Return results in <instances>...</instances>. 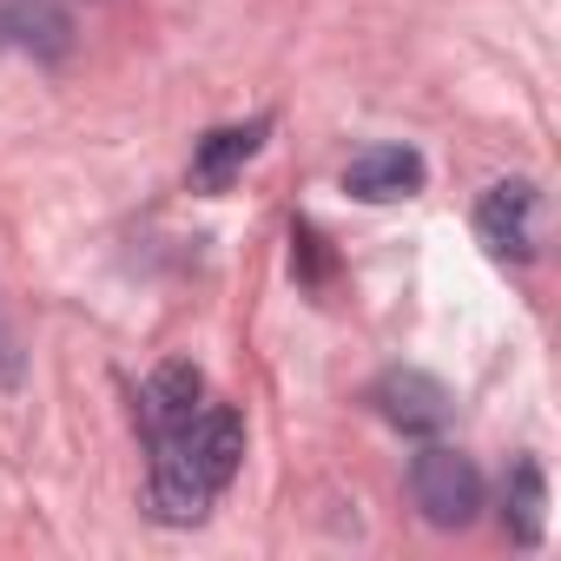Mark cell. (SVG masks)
Wrapping results in <instances>:
<instances>
[{"mask_svg":"<svg viewBox=\"0 0 561 561\" xmlns=\"http://www.w3.org/2000/svg\"><path fill=\"white\" fill-rule=\"evenodd\" d=\"M410 502L430 528H469L482 515V469L462 449L430 443L410 456Z\"/></svg>","mask_w":561,"mask_h":561,"instance_id":"7a4b0ae2","label":"cell"},{"mask_svg":"<svg viewBox=\"0 0 561 561\" xmlns=\"http://www.w3.org/2000/svg\"><path fill=\"white\" fill-rule=\"evenodd\" d=\"M198 403H205V377H198V364H185V357L159 364V370L146 377V390H139V430H146V443L172 436Z\"/></svg>","mask_w":561,"mask_h":561,"instance_id":"ba28073f","label":"cell"},{"mask_svg":"<svg viewBox=\"0 0 561 561\" xmlns=\"http://www.w3.org/2000/svg\"><path fill=\"white\" fill-rule=\"evenodd\" d=\"M244 462V416L231 403H198L172 436L152 443V469H146V515L159 528H192L211 515V502L225 495V482Z\"/></svg>","mask_w":561,"mask_h":561,"instance_id":"6da1fadb","label":"cell"},{"mask_svg":"<svg viewBox=\"0 0 561 561\" xmlns=\"http://www.w3.org/2000/svg\"><path fill=\"white\" fill-rule=\"evenodd\" d=\"M21 383V337L8 324V305H0V390H14Z\"/></svg>","mask_w":561,"mask_h":561,"instance_id":"30bf717a","label":"cell"},{"mask_svg":"<svg viewBox=\"0 0 561 561\" xmlns=\"http://www.w3.org/2000/svg\"><path fill=\"white\" fill-rule=\"evenodd\" d=\"M502 528H508V541L515 548H541L548 541V476H541V462H515L508 469V482H502Z\"/></svg>","mask_w":561,"mask_h":561,"instance_id":"9c48e42d","label":"cell"},{"mask_svg":"<svg viewBox=\"0 0 561 561\" xmlns=\"http://www.w3.org/2000/svg\"><path fill=\"white\" fill-rule=\"evenodd\" d=\"M370 403H377V416H383L390 430H403V436H436V430H449V416H456V397H449L430 370H383V377L370 383Z\"/></svg>","mask_w":561,"mask_h":561,"instance_id":"277c9868","label":"cell"},{"mask_svg":"<svg viewBox=\"0 0 561 561\" xmlns=\"http://www.w3.org/2000/svg\"><path fill=\"white\" fill-rule=\"evenodd\" d=\"M430 179L423 152L416 146H364L351 165H344V192L357 205H397V198H416Z\"/></svg>","mask_w":561,"mask_h":561,"instance_id":"8992f818","label":"cell"},{"mask_svg":"<svg viewBox=\"0 0 561 561\" xmlns=\"http://www.w3.org/2000/svg\"><path fill=\"white\" fill-rule=\"evenodd\" d=\"M264 139H271V113L205 133V139H198V152H192V172H185V179H192V192H205V198L231 192V185L244 179V165L264 152Z\"/></svg>","mask_w":561,"mask_h":561,"instance_id":"5b68a950","label":"cell"},{"mask_svg":"<svg viewBox=\"0 0 561 561\" xmlns=\"http://www.w3.org/2000/svg\"><path fill=\"white\" fill-rule=\"evenodd\" d=\"M476 238L502 264H535L541 257V185L535 179H495L476 198Z\"/></svg>","mask_w":561,"mask_h":561,"instance_id":"3957f363","label":"cell"},{"mask_svg":"<svg viewBox=\"0 0 561 561\" xmlns=\"http://www.w3.org/2000/svg\"><path fill=\"white\" fill-rule=\"evenodd\" d=\"M0 54L67 60L73 54V14L60 0H0Z\"/></svg>","mask_w":561,"mask_h":561,"instance_id":"52a82bcc","label":"cell"}]
</instances>
